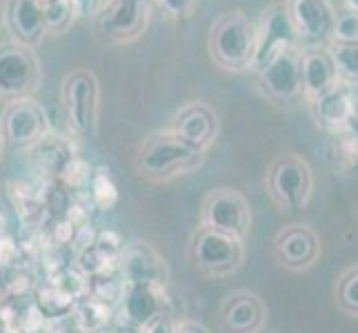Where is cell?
Returning a JSON list of instances; mask_svg holds the SVG:
<instances>
[{
    "label": "cell",
    "mask_w": 358,
    "mask_h": 333,
    "mask_svg": "<svg viewBox=\"0 0 358 333\" xmlns=\"http://www.w3.org/2000/svg\"><path fill=\"white\" fill-rule=\"evenodd\" d=\"M320 251H323V242L314 227L305 225V222H292V225L282 227L274 240H271V253L278 267L292 271V274H303V271L312 269Z\"/></svg>",
    "instance_id": "cell-12"
},
{
    "label": "cell",
    "mask_w": 358,
    "mask_h": 333,
    "mask_svg": "<svg viewBox=\"0 0 358 333\" xmlns=\"http://www.w3.org/2000/svg\"><path fill=\"white\" fill-rule=\"evenodd\" d=\"M5 29V14H3V5H0V31Z\"/></svg>",
    "instance_id": "cell-31"
},
{
    "label": "cell",
    "mask_w": 358,
    "mask_h": 333,
    "mask_svg": "<svg viewBox=\"0 0 358 333\" xmlns=\"http://www.w3.org/2000/svg\"><path fill=\"white\" fill-rule=\"evenodd\" d=\"M207 151L182 140L174 129H158L138 145L134 169L141 178L154 184L169 182L178 176L196 171L205 163Z\"/></svg>",
    "instance_id": "cell-1"
},
{
    "label": "cell",
    "mask_w": 358,
    "mask_h": 333,
    "mask_svg": "<svg viewBox=\"0 0 358 333\" xmlns=\"http://www.w3.org/2000/svg\"><path fill=\"white\" fill-rule=\"evenodd\" d=\"M0 133L5 147L11 149H31L45 135L52 133V122L45 107L36 98H20L7 103L0 114Z\"/></svg>",
    "instance_id": "cell-9"
},
{
    "label": "cell",
    "mask_w": 358,
    "mask_h": 333,
    "mask_svg": "<svg viewBox=\"0 0 358 333\" xmlns=\"http://www.w3.org/2000/svg\"><path fill=\"white\" fill-rule=\"evenodd\" d=\"M314 171L310 163L294 151L280 154L265 171V187L280 212H299L314 195Z\"/></svg>",
    "instance_id": "cell-3"
},
{
    "label": "cell",
    "mask_w": 358,
    "mask_h": 333,
    "mask_svg": "<svg viewBox=\"0 0 358 333\" xmlns=\"http://www.w3.org/2000/svg\"><path fill=\"white\" fill-rule=\"evenodd\" d=\"M334 40L358 45V14H354V11H343V14H338L336 27H334Z\"/></svg>",
    "instance_id": "cell-26"
},
{
    "label": "cell",
    "mask_w": 358,
    "mask_h": 333,
    "mask_svg": "<svg viewBox=\"0 0 358 333\" xmlns=\"http://www.w3.org/2000/svg\"><path fill=\"white\" fill-rule=\"evenodd\" d=\"M5 14V29L11 34V40L27 47L38 49L45 38V18H43V5L38 0H7L3 7Z\"/></svg>",
    "instance_id": "cell-18"
},
{
    "label": "cell",
    "mask_w": 358,
    "mask_h": 333,
    "mask_svg": "<svg viewBox=\"0 0 358 333\" xmlns=\"http://www.w3.org/2000/svg\"><path fill=\"white\" fill-rule=\"evenodd\" d=\"M43 82V67L34 49L14 40L0 43V103L31 98Z\"/></svg>",
    "instance_id": "cell-7"
},
{
    "label": "cell",
    "mask_w": 358,
    "mask_h": 333,
    "mask_svg": "<svg viewBox=\"0 0 358 333\" xmlns=\"http://www.w3.org/2000/svg\"><path fill=\"white\" fill-rule=\"evenodd\" d=\"M29 156H31V163L38 169H43L45 174L67 176L78 163L76 156H73V147L54 133L45 135L38 145H34L29 149Z\"/></svg>",
    "instance_id": "cell-20"
},
{
    "label": "cell",
    "mask_w": 358,
    "mask_h": 333,
    "mask_svg": "<svg viewBox=\"0 0 358 333\" xmlns=\"http://www.w3.org/2000/svg\"><path fill=\"white\" fill-rule=\"evenodd\" d=\"M174 329H176V320H174V316L167 313V311H163V309H160L156 316H152V318L147 320V323L141 327L143 333H174Z\"/></svg>",
    "instance_id": "cell-27"
},
{
    "label": "cell",
    "mask_w": 358,
    "mask_h": 333,
    "mask_svg": "<svg viewBox=\"0 0 358 333\" xmlns=\"http://www.w3.org/2000/svg\"><path fill=\"white\" fill-rule=\"evenodd\" d=\"M327 49L331 60H334L338 82L348 84L352 89H358V45L331 40Z\"/></svg>",
    "instance_id": "cell-21"
},
{
    "label": "cell",
    "mask_w": 358,
    "mask_h": 333,
    "mask_svg": "<svg viewBox=\"0 0 358 333\" xmlns=\"http://www.w3.org/2000/svg\"><path fill=\"white\" fill-rule=\"evenodd\" d=\"M345 3V11H354V14H358V0H343Z\"/></svg>",
    "instance_id": "cell-30"
},
{
    "label": "cell",
    "mask_w": 358,
    "mask_h": 333,
    "mask_svg": "<svg viewBox=\"0 0 358 333\" xmlns=\"http://www.w3.org/2000/svg\"><path fill=\"white\" fill-rule=\"evenodd\" d=\"M307 105H310L316 127L329 135L350 131L358 120V96L356 89L348 87V84L338 82Z\"/></svg>",
    "instance_id": "cell-14"
},
{
    "label": "cell",
    "mask_w": 358,
    "mask_h": 333,
    "mask_svg": "<svg viewBox=\"0 0 358 333\" xmlns=\"http://www.w3.org/2000/svg\"><path fill=\"white\" fill-rule=\"evenodd\" d=\"M285 49H301L296 31L292 27L285 3H271L263 9L256 24V43L250 71H261L269 60H274Z\"/></svg>",
    "instance_id": "cell-10"
},
{
    "label": "cell",
    "mask_w": 358,
    "mask_h": 333,
    "mask_svg": "<svg viewBox=\"0 0 358 333\" xmlns=\"http://www.w3.org/2000/svg\"><path fill=\"white\" fill-rule=\"evenodd\" d=\"M43 18L47 36H63L71 29V24L78 20L69 0H49L43 5Z\"/></svg>",
    "instance_id": "cell-23"
},
{
    "label": "cell",
    "mask_w": 358,
    "mask_h": 333,
    "mask_svg": "<svg viewBox=\"0 0 358 333\" xmlns=\"http://www.w3.org/2000/svg\"><path fill=\"white\" fill-rule=\"evenodd\" d=\"M258 87L276 105H292L303 98L301 49H285L256 71Z\"/></svg>",
    "instance_id": "cell-13"
},
{
    "label": "cell",
    "mask_w": 358,
    "mask_h": 333,
    "mask_svg": "<svg viewBox=\"0 0 358 333\" xmlns=\"http://www.w3.org/2000/svg\"><path fill=\"white\" fill-rule=\"evenodd\" d=\"M267 323V306L261 295L247 289L229 291L218 304V327L223 333H261Z\"/></svg>",
    "instance_id": "cell-15"
},
{
    "label": "cell",
    "mask_w": 358,
    "mask_h": 333,
    "mask_svg": "<svg viewBox=\"0 0 358 333\" xmlns=\"http://www.w3.org/2000/svg\"><path fill=\"white\" fill-rule=\"evenodd\" d=\"M256 43V24L243 9H229L220 14L207 36V52L214 63L231 73L252 67Z\"/></svg>",
    "instance_id": "cell-2"
},
{
    "label": "cell",
    "mask_w": 358,
    "mask_h": 333,
    "mask_svg": "<svg viewBox=\"0 0 358 333\" xmlns=\"http://www.w3.org/2000/svg\"><path fill=\"white\" fill-rule=\"evenodd\" d=\"M78 18H94L103 0H69Z\"/></svg>",
    "instance_id": "cell-28"
},
{
    "label": "cell",
    "mask_w": 358,
    "mask_h": 333,
    "mask_svg": "<svg viewBox=\"0 0 358 333\" xmlns=\"http://www.w3.org/2000/svg\"><path fill=\"white\" fill-rule=\"evenodd\" d=\"M292 27L303 47H327L334 40L338 11L331 0H285Z\"/></svg>",
    "instance_id": "cell-11"
},
{
    "label": "cell",
    "mask_w": 358,
    "mask_h": 333,
    "mask_svg": "<svg viewBox=\"0 0 358 333\" xmlns=\"http://www.w3.org/2000/svg\"><path fill=\"white\" fill-rule=\"evenodd\" d=\"M96 333H103V331H96Z\"/></svg>",
    "instance_id": "cell-34"
},
{
    "label": "cell",
    "mask_w": 358,
    "mask_h": 333,
    "mask_svg": "<svg viewBox=\"0 0 358 333\" xmlns=\"http://www.w3.org/2000/svg\"><path fill=\"white\" fill-rule=\"evenodd\" d=\"M154 14V0H103L94 20V31L103 40L127 45L147 31Z\"/></svg>",
    "instance_id": "cell-6"
},
{
    "label": "cell",
    "mask_w": 358,
    "mask_h": 333,
    "mask_svg": "<svg viewBox=\"0 0 358 333\" xmlns=\"http://www.w3.org/2000/svg\"><path fill=\"white\" fill-rule=\"evenodd\" d=\"M199 0H154V9H158L160 14L169 20H185L189 18Z\"/></svg>",
    "instance_id": "cell-25"
},
{
    "label": "cell",
    "mask_w": 358,
    "mask_h": 333,
    "mask_svg": "<svg viewBox=\"0 0 358 333\" xmlns=\"http://www.w3.org/2000/svg\"><path fill=\"white\" fill-rule=\"evenodd\" d=\"M90 184H92L94 200L101 209H109L116 202V184H114V180H112V176H109L107 169L98 167L90 176Z\"/></svg>",
    "instance_id": "cell-24"
},
{
    "label": "cell",
    "mask_w": 358,
    "mask_h": 333,
    "mask_svg": "<svg viewBox=\"0 0 358 333\" xmlns=\"http://www.w3.org/2000/svg\"><path fill=\"white\" fill-rule=\"evenodd\" d=\"M336 306L350 318H358V265H352L336 278Z\"/></svg>",
    "instance_id": "cell-22"
},
{
    "label": "cell",
    "mask_w": 358,
    "mask_h": 333,
    "mask_svg": "<svg viewBox=\"0 0 358 333\" xmlns=\"http://www.w3.org/2000/svg\"><path fill=\"white\" fill-rule=\"evenodd\" d=\"M171 129L182 140L207 151L220 133V118L212 105L203 101H189L176 111L174 120H171Z\"/></svg>",
    "instance_id": "cell-17"
},
{
    "label": "cell",
    "mask_w": 358,
    "mask_h": 333,
    "mask_svg": "<svg viewBox=\"0 0 358 333\" xmlns=\"http://www.w3.org/2000/svg\"><path fill=\"white\" fill-rule=\"evenodd\" d=\"M120 271L125 287H152L165 291L169 271L165 260L147 242H129L120 256Z\"/></svg>",
    "instance_id": "cell-16"
},
{
    "label": "cell",
    "mask_w": 358,
    "mask_h": 333,
    "mask_svg": "<svg viewBox=\"0 0 358 333\" xmlns=\"http://www.w3.org/2000/svg\"><path fill=\"white\" fill-rule=\"evenodd\" d=\"M3 154H5V140H3V133H0V160H3Z\"/></svg>",
    "instance_id": "cell-32"
},
{
    "label": "cell",
    "mask_w": 358,
    "mask_h": 333,
    "mask_svg": "<svg viewBox=\"0 0 358 333\" xmlns=\"http://www.w3.org/2000/svg\"><path fill=\"white\" fill-rule=\"evenodd\" d=\"M201 227L227 233L245 242L252 229V207L245 193L231 187H216L203 195Z\"/></svg>",
    "instance_id": "cell-8"
},
{
    "label": "cell",
    "mask_w": 358,
    "mask_h": 333,
    "mask_svg": "<svg viewBox=\"0 0 358 333\" xmlns=\"http://www.w3.org/2000/svg\"><path fill=\"white\" fill-rule=\"evenodd\" d=\"M189 262L207 278H227L245 262V242L207 227H196L187 246Z\"/></svg>",
    "instance_id": "cell-5"
},
{
    "label": "cell",
    "mask_w": 358,
    "mask_h": 333,
    "mask_svg": "<svg viewBox=\"0 0 358 333\" xmlns=\"http://www.w3.org/2000/svg\"><path fill=\"white\" fill-rule=\"evenodd\" d=\"M38 3H41V5H45V3H49V0H38Z\"/></svg>",
    "instance_id": "cell-33"
},
{
    "label": "cell",
    "mask_w": 358,
    "mask_h": 333,
    "mask_svg": "<svg viewBox=\"0 0 358 333\" xmlns=\"http://www.w3.org/2000/svg\"><path fill=\"white\" fill-rule=\"evenodd\" d=\"M280 3H285V0H280Z\"/></svg>",
    "instance_id": "cell-35"
},
{
    "label": "cell",
    "mask_w": 358,
    "mask_h": 333,
    "mask_svg": "<svg viewBox=\"0 0 358 333\" xmlns=\"http://www.w3.org/2000/svg\"><path fill=\"white\" fill-rule=\"evenodd\" d=\"M301 78H303V98L307 103L316 96L329 91L338 84L334 60L327 47H303L301 49Z\"/></svg>",
    "instance_id": "cell-19"
},
{
    "label": "cell",
    "mask_w": 358,
    "mask_h": 333,
    "mask_svg": "<svg viewBox=\"0 0 358 333\" xmlns=\"http://www.w3.org/2000/svg\"><path fill=\"white\" fill-rule=\"evenodd\" d=\"M60 101L69 131L80 140H92L98 131L101 84L90 69H73L60 82Z\"/></svg>",
    "instance_id": "cell-4"
},
{
    "label": "cell",
    "mask_w": 358,
    "mask_h": 333,
    "mask_svg": "<svg viewBox=\"0 0 358 333\" xmlns=\"http://www.w3.org/2000/svg\"><path fill=\"white\" fill-rule=\"evenodd\" d=\"M174 333H212V331H209L203 323H199V320L182 318V320H176Z\"/></svg>",
    "instance_id": "cell-29"
}]
</instances>
